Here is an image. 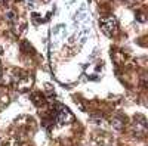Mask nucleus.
<instances>
[{
    "label": "nucleus",
    "mask_w": 148,
    "mask_h": 146,
    "mask_svg": "<svg viewBox=\"0 0 148 146\" xmlns=\"http://www.w3.org/2000/svg\"><path fill=\"white\" fill-rule=\"evenodd\" d=\"M6 15H8V19H9V21H14V19H15V14H14V12H8Z\"/></svg>",
    "instance_id": "obj_4"
},
{
    "label": "nucleus",
    "mask_w": 148,
    "mask_h": 146,
    "mask_svg": "<svg viewBox=\"0 0 148 146\" xmlns=\"http://www.w3.org/2000/svg\"><path fill=\"white\" fill-rule=\"evenodd\" d=\"M111 126H113L116 130H121L123 126H125V121H121L120 118H113V121H111Z\"/></svg>",
    "instance_id": "obj_3"
},
{
    "label": "nucleus",
    "mask_w": 148,
    "mask_h": 146,
    "mask_svg": "<svg viewBox=\"0 0 148 146\" xmlns=\"http://www.w3.org/2000/svg\"><path fill=\"white\" fill-rule=\"evenodd\" d=\"M0 55H2V47H0Z\"/></svg>",
    "instance_id": "obj_5"
},
{
    "label": "nucleus",
    "mask_w": 148,
    "mask_h": 146,
    "mask_svg": "<svg viewBox=\"0 0 148 146\" xmlns=\"http://www.w3.org/2000/svg\"><path fill=\"white\" fill-rule=\"evenodd\" d=\"M99 27L104 31V34H107L108 37H113L117 33V21L114 16H105L99 19Z\"/></svg>",
    "instance_id": "obj_1"
},
{
    "label": "nucleus",
    "mask_w": 148,
    "mask_h": 146,
    "mask_svg": "<svg viewBox=\"0 0 148 146\" xmlns=\"http://www.w3.org/2000/svg\"><path fill=\"white\" fill-rule=\"evenodd\" d=\"M74 120V117H73V114L68 111L67 108H61L59 109V112H58V121L61 124H68V123H71V121Z\"/></svg>",
    "instance_id": "obj_2"
}]
</instances>
